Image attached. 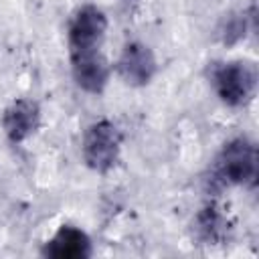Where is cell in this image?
<instances>
[{"label": "cell", "mask_w": 259, "mask_h": 259, "mask_svg": "<svg viewBox=\"0 0 259 259\" xmlns=\"http://www.w3.org/2000/svg\"><path fill=\"white\" fill-rule=\"evenodd\" d=\"M225 217L219 212L217 206H204L196 217V233L204 243H217L225 235Z\"/></svg>", "instance_id": "obj_9"}, {"label": "cell", "mask_w": 259, "mask_h": 259, "mask_svg": "<svg viewBox=\"0 0 259 259\" xmlns=\"http://www.w3.org/2000/svg\"><path fill=\"white\" fill-rule=\"evenodd\" d=\"M83 160L95 172H107L115 166L121 150V134L115 123L99 119L83 136Z\"/></svg>", "instance_id": "obj_2"}, {"label": "cell", "mask_w": 259, "mask_h": 259, "mask_svg": "<svg viewBox=\"0 0 259 259\" xmlns=\"http://www.w3.org/2000/svg\"><path fill=\"white\" fill-rule=\"evenodd\" d=\"M212 83L219 93V97L227 105H243L251 99L255 91V71L251 65L233 61L223 63L212 73Z\"/></svg>", "instance_id": "obj_3"}, {"label": "cell", "mask_w": 259, "mask_h": 259, "mask_svg": "<svg viewBox=\"0 0 259 259\" xmlns=\"http://www.w3.org/2000/svg\"><path fill=\"white\" fill-rule=\"evenodd\" d=\"M51 259H85L91 255V239L77 227L63 225L40 251Z\"/></svg>", "instance_id": "obj_8"}, {"label": "cell", "mask_w": 259, "mask_h": 259, "mask_svg": "<svg viewBox=\"0 0 259 259\" xmlns=\"http://www.w3.org/2000/svg\"><path fill=\"white\" fill-rule=\"evenodd\" d=\"M117 73L132 87L148 85L156 73L154 53L144 42H127L117 59Z\"/></svg>", "instance_id": "obj_5"}, {"label": "cell", "mask_w": 259, "mask_h": 259, "mask_svg": "<svg viewBox=\"0 0 259 259\" xmlns=\"http://www.w3.org/2000/svg\"><path fill=\"white\" fill-rule=\"evenodd\" d=\"M71 73L83 91L101 93L109 79V63L97 51V47L71 49Z\"/></svg>", "instance_id": "obj_4"}, {"label": "cell", "mask_w": 259, "mask_h": 259, "mask_svg": "<svg viewBox=\"0 0 259 259\" xmlns=\"http://www.w3.org/2000/svg\"><path fill=\"white\" fill-rule=\"evenodd\" d=\"M257 178V152L247 138H235L223 146L210 170V186L225 188L233 184L251 186Z\"/></svg>", "instance_id": "obj_1"}, {"label": "cell", "mask_w": 259, "mask_h": 259, "mask_svg": "<svg viewBox=\"0 0 259 259\" xmlns=\"http://www.w3.org/2000/svg\"><path fill=\"white\" fill-rule=\"evenodd\" d=\"M40 123V107L32 99H16L12 101L2 115V127L10 142L18 144L30 138Z\"/></svg>", "instance_id": "obj_7"}, {"label": "cell", "mask_w": 259, "mask_h": 259, "mask_svg": "<svg viewBox=\"0 0 259 259\" xmlns=\"http://www.w3.org/2000/svg\"><path fill=\"white\" fill-rule=\"evenodd\" d=\"M107 30V16L97 6H83L75 12L69 24V47L91 49L103 38Z\"/></svg>", "instance_id": "obj_6"}]
</instances>
